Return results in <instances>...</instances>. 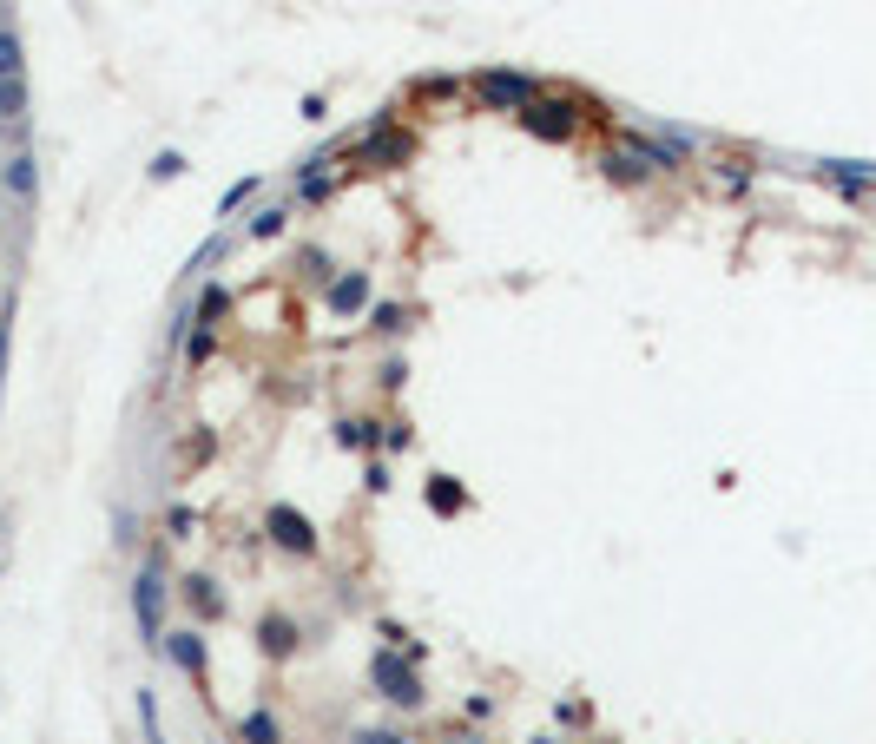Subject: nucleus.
Listing matches in <instances>:
<instances>
[{
  "instance_id": "7ed1b4c3",
  "label": "nucleus",
  "mask_w": 876,
  "mask_h": 744,
  "mask_svg": "<svg viewBox=\"0 0 876 744\" xmlns=\"http://www.w3.org/2000/svg\"><path fill=\"white\" fill-rule=\"evenodd\" d=\"M172 659L192 672V679H205V652H198V639H172Z\"/></svg>"
},
{
  "instance_id": "f257e3e1",
  "label": "nucleus",
  "mask_w": 876,
  "mask_h": 744,
  "mask_svg": "<svg viewBox=\"0 0 876 744\" xmlns=\"http://www.w3.org/2000/svg\"><path fill=\"white\" fill-rule=\"evenodd\" d=\"M0 126H27V60L7 27H0Z\"/></svg>"
},
{
  "instance_id": "f03ea898",
  "label": "nucleus",
  "mask_w": 876,
  "mask_h": 744,
  "mask_svg": "<svg viewBox=\"0 0 876 744\" xmlns=\"http://www.w3.org/2000/svg\"><path fill=\"white\" fill-rule=\"evenodd\" d=\"M481 93H488V99H514V106H527V99H534V86H527V80H508V73H488V80H481Z\"/></svg>"
},
{
  "instance_id": "20e7f679",
  "label": "nucleus",
  "mask_w": 876,
  "mask_h": 744,
  "mask_svg": "<svg viewBox=\"0 0 876 744\" xmlns=\"http://www.w3.org/2000/svg\"><path fill=\"white\" fill-rule=\"evenodd\" d=\"M244 744H277V718H244Z\"/></svg>"
}]
</instances>
